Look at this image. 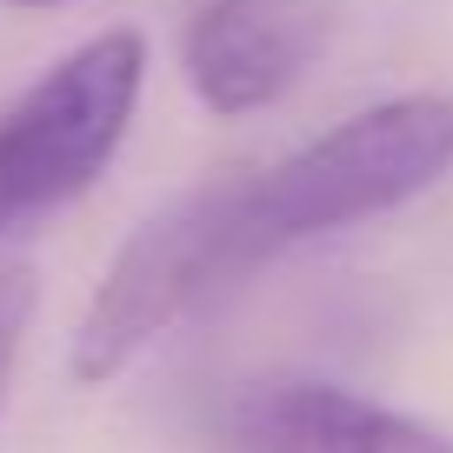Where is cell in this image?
<instances>
[{
  "instance_id": "6da1fadb",
  "label": "cell",
  "mask_w": 453,
  "mask_h": 453,
  "mask_svg": "<svg viewBox=\"0 0 453 453\" xmlns=\"http://www.w3.org/2000/svg\"><path fill=\"white\" fill-rule=\"evenodd\" d=\"M453 173V94H394L334 120L307 147L234 167L173 194L187 241L200 254L207 287H241L267 260L326 241L340 226L380 220V213L420 200Z\"/></svg>"
},
{
  "instance_id": "7a4b0ae2",
  "label": "cell",
  "mask_w": 453,
  "mask_h": 453,
  "mask_svg": "<svg viewBox=\"0 0 453 453\" xmlns=\"http://www.w3.org/2000/svg\"><path fill=\"white\" fill-rule=\"evenodd\" d=\"M147 87V41L134 27H107L67 47L41 81H27L0 107V226L41 220L81 200L113 167Z\"/></svg>"
},
{
  "instance_id": "3957f363",
  "label": "cell",
  "mask_w": 453,
  "mask_h": 453,
  "mask_svg": "<svg viewBox=\"0 0 453 453\" xmlns=\"http://www.w3.org/2000/svg\"><path fill=\"white\" fill-rule=\"evenodd\" d=\"M334 0H207L180 27V81L213 120L267 113L320 67Z\"/></svg>"
},
{
  "instance_id": "277c9868",
  "label": "cell",
  "mask_w": 453,
  "mask_h": 453,
  "mask_svg": "<svg viewBox=\"0 0 453 453\" xmlns=\"http://www.w3.org/2000/svg\"><path fill=\"white\" fill-rule=\"evenodd\" d=\"M234 453H453V434L334 380L247 387L220 420Z\"/></svg>"
},
{
  "instance_id": "5b68a950",
  "label": "cell",
  "mask_w": 453,
  "mask_h": 453,
  "mask_svg": "<svg viewBox=\"0 0 453 453\" xmlns=\"http://www.w3.org/2000/svg\"><path fill=\"white\" fill-rule=\"evenodd\" d=\"M34 313H41V280H34V267H0V407H7V387H14V367H20Z\"/></svg>"
},
{
  "instance_id": "8992f818",
  "label": "cell",
  "mask_w": 453,
  "mask_h": 453,
  "mask_svg": "<svg viewBox=\"0 0 453 453\" xmlns=\"http://www.w3.org/2000/svg\"><path fill=\"white\" fill-rule=\"evenodd\" d=\"M0 7H20V14H41V7H67V0H0Z\"/></svg>"
},
{
  "instance_id": "52a82bcc",
  "label": "cell",
  "mask_w": 453,
  "mask_h": 453,
  "mask_svg": "<svg viewBox=\"0 0 453 453\" xmlns=\"http://www.w3.org/2000/svg\"><path fill=\"white\" fill-rule=\"evenodd\" d=\"M0 241H7V234H0Z\"/></svg>"
}]
</instances>
